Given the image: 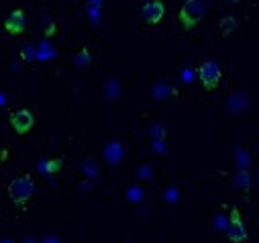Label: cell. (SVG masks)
<instances>
[{
  "label": "cell",
  "mask_w": 259,
  "mask_h": 243,
  "mask_svg": "<svg viewBox=\"0 0 259 243\" xmlns=\"http://www.w3.org/2000/svg\"><path fill=\"white\" fill-rule=\"evenodd\" d=\"M206 15V5L202 0H186L180 9V23L184 25V29H192L196 27Z\"/></svg>",
  "instance_id": "cell-1"
},
{
  "label": "cell",
  "mask_w": 259,
  "mask_h": 243,
  "mask_svg": "<svg viewBox=\"0 0 259 243\" xmlns=\"http://www.w3.org/2000/svg\"><path fill=\"white\" fill-rule=\"evenodd\" d=\"M35 194V184L31 176H19L9 184V196L15 205H25Z\"/></svg>",
  "instance_id": "cell-2"
},
{
  "label": "cell",
  "mask_w": 259,
  "mask_h": 243,
  "mask_svg": "<svg viewBox=\"0 0 259 243\" xmlns=\"http://www.w3.org/2000/svg\"><path fill=\"white\" fill-rule=\"evenodd\" d=\"M198 78H200V82L206 90H214L221 84V78H223L221 66L214 62V59H206V62H202L200 68H198Z\"/></svg>",
  "instance_id": "cell-3"
},
{
  "label": "cell",
  "mask_w": 259,
  "mask_h": 243,
  "mask_svg": "<svg viewBox=\"0 0 259 243\" xmlns=\"http://www.w3.org/2000/svg\"><path fill=\"white\" fill-rule=\"evenodd\" d=\"M9 120H11V127L15 129V133H19V135H27L35 125V118H33L31 110H27V108L13 110Z\"/></svg>",
  "instance_id": "cell-4"
},
{
  "label": "cell",
  "mask_w": 259,
  "mask_h": 243,
  "mask_svg": "<svg viewBox=\"0 0 259 243\" xmlns=\"http://www.w3.org/2000/svg\"><path fill=\"white\" fill-rule=\"evenodd\" d=\"M227 237L233 243H241L247 239V229H245V223L241 221V215L237 209L231 211V221L227 225Z\"/></svg>",
  "instance_id": "cell-5"
},
{
  "label": "cell",
  "mask_w": 259,
  "mask_h": 243,
  "mask_svg": "<svg viewBox=\"0 0 259 243\" xmlns=\"http://www.w3.org/2000/svg\"><path fill=\"white\" fill-rule=\"evenodd\" d=\"M5 29L9 31V35H23V33L27 31V17H25V11L15 9V11L7 17Z\"/></svg>",
  "instance_id": "cell-6"
},
{
  "label": "cell",
  "mask_w": 259,
  "mask_h": 243,
  "mask_svg": "<svg viewBox=\"0 0 259 243\" xmlns=\"http://www.w3.org/2000/svg\"><path fill=\"white\" fill-rule=\"evenodd\" d=\"M165 15V7L163 3H159V0H151V3H147L141 11V17L147 25H157Z\"/></svg>",
  "instance_id": "cell-7"
},
{
  "label": "cell",
  "mask_w": 259,
  "mask_h": 243,
  "mask_svg": "<svg viewBox=\"0 0 259 243\" xmlns=\"http://www.w3.org/2000/svg\"><path fill=\"white\" fill-rule=\"evenodd\" d=\"M74 64H76L78 68H88V66L92 64V53H90L86 47H82V49L74 55Z\"/></svg>",
  "instance_id": "cell-8"
},
{
  "label": "cell",
  "mask_w": 259,
  "mask_h": 243,
  "mask_svg": "<svg viewBox=\"0 0 259 243\" xmlns=\"http://www.w3.org/2000/svg\"><path fill=\"white\" fill-rule=\"evenodd\" d=\"M233 184L237 186V188H241V190H249V186H251V180H249V174L243 170V172H239L237 176H235V180H233Z\"/></svg>",
  "instance_id": "cell-9"
},
{
  "label": "cell",
  "mask_w": 259,
  "mask_h": 243,
  "mask_svg": "<svg viewBox=\"0 0 259 243\" xmlns=\"http://www.w3.org/2000/svg\"><path fill=\"white\" fill-rule=\"evenodd\" d=\"M235 29H237V19H235V17H225V19L221 21V31H223V35H231Z\"/></svg>",
  "instance_id": "cell-10"
},
{
  "label": "cell",
  "mask_w": 259,
  "mask_h": 243,
  "mask_svg": "<svg viewBox=\"0 0 259 243\" xmlns=\"http://www.w3.org/2000/svg\"><path fill=\"white\" fill-rule=\"evenodd\" d=\"M63 168V161L61 159H49L47 164H45V172L47 174H55V172H59Z\"/></svg>",
  "instance_id": "cell-11"
},
{
  "label": "cell",
  "mask_w": 259,
  "mask_h": 243,
  "mask_svg": "<svg viewBox=\"0 0 259 243\" xmlns=\"http://www.w3.org/2000/svg\"><path fill=\"white\" fill-rule=\"evenodd\" d=\"M151 137H153V139H161V137H163V127L155 125V127H153V131H151Z\"/></svg>",
  "instance_id": "cell-12"
},
{
  "label": "cell",
  "mask_w": 259,
  "mask_h": 243,
  "mask_svg": "<svg viewBox=\"0 0 259 243\" xmlns=\"http://www.w3.org/2000/svg\"><path fill=\"white\" fill-rule=\"evenodd\" d=\"M227 3H241V0H227Z\"/></svg>",
  "instance_id": "cell-13"
}]
</instances>
